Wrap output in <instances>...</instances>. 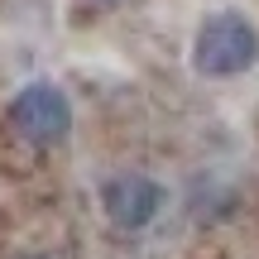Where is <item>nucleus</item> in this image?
<instances>
[{
  "mask_svg": "<svg viewBox=\"0 0 259 259\" xmlns=\"http://www.w3.org/2000/svg\"><path fill=\"white\" fill-rule=\"evenodd\" d=\"M10 125L29 144H63L67 130H72V101L53 82H29L19 87L15 106H10Z\"/></svg>",
  "mask_w": 259,
  "mask_h": 259,
  "instance_id": "f03ea898",
  "label": "nucleus"
},
{
  "mask_svg": "<svg viewBox=\"0 0 259 259\" xmlns=\"http://www.w3.org/2000/svg\"><path fill=\"white\" fill-rule=\"evenodd\" d=\"M259 58V34L245 15L221 10V15H206L202 29L192 38V67L202 77H235L245 67H254Z\"/></svg>",
  "mask_w": 259,
  "mask_h": 259,
  "instance_id": "f257e3e1",
  "label": "nucleus"
},
{
  "mask_svg": "<svg viewBox=\"0 0 259 259\" xmlns=\"http://www.w3.org/2000/svg\"><path fill=\"white\" fill-rule=\"evenodd\" d=\"M106 5H115V0H106Z\"/></svg>",
  "mask_w": 259,
  "mask_h": 259,
  "instance_id": "20e7f679",
  "label": "nucleus"
},
{
  "mask_svg": "<svg viewBox=\"0 0 259 259\" xmlns=\"http://www.w3.org/2000/svg\"><path fill=\"white\" fill-rule=\"evenodd\" d=\"M101 206H106V216H111L120 231H139V226H149L158 216L163 187H158L154 178H144V173H120V178H111V183L101 187Z\"/></svg>",
  "mask_w": 259,
  "mask_h": 259,
  "instance_id": "7ed1b4c3",
  "label": "nucleus"
}]
</instances>
